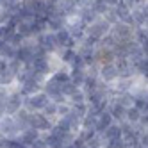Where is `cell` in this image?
<instances>
[{"label":"cell","mask_w":148,"mask_h":148,"mask_svg":"<svg viewBox=\"0 0 148 148\" xmlns=\"http://www.w3.org/2000/svg\"><path fill=\"white\" fill-rule=\"evenodd\" d=\"M7 148H29V146L22 143L18 137H14V139H7Z\"/></svg>","instance_id":"35"},{"label":"cell","mask_w":148,"mask_h":148,"mask_svg":"<svg viewBox=\"0 0 148 148\" xmlns=\"http://www.w3.org/2000/svg\"><path fill=\"white\" fill-rule=\"evenodd\" d=\"M50 102L48 98V95L41 89L34 95H29V97H23V107L30 112H41L45 107H47V103Z\"/></svg>","instance_id":"2"},{"label":"cell","mask_w":148,"mask_h":148,"mask_svg":"<svg viewBox=\"0 0 148 148\" xmlns=\"http://www.w3.org/2000/svg\"><path fill=\"white\" fill-rule=\"evenodd\" d=\"M41 136V132H38L36 129H32V127H29V129H25V130H22L20 132V136H18V139L22 141V143H25L27 146H30L38 137Z\"/></svg>","instance_id":"18"},{"label":"cell","mask_w":148,"mask_h":148,"mask_svg":"<svg viewBox=\"0 0 148 148\" xmlns=\"http://www.w3.org/2000/svg\"><path fill=\"white\" fill-rule=\"evenodd\" d=\"M0 148H7V139L0 136Z\"/></svg>","instance_id":"41"},{"label":"cell","mask_w":148,"mask_h":148,"mask_svg":"<svg viewBox=\"0 0 148 148\" xmlns=\"http://www.w3.org/2000/svg\"><path fill=\"white\" fill-rule=\"evenodd\" d=\"M7 68H9V71H11L13 75L16 77L18 73L23 70V62L20 61V59H11V61H7Z\"/></svg>","instance_id":"30"},{"label":"cell","mask_w":148,"mask_h":148,"mask_svg":"<svg viewBox=\"0 0 148 148\" xmlns=\"http://www.w3.org/2000/svg\"><path fill=\"white\" fill-rule=\"evenodd\" d=\"M22 129L18 127L16 120L13 114H4L0 118V136L5 137V139H14V137L20 136Z\"/></svg>","instance_id":"4"},{"label":"cell","mask_w":148,"mask_h":148,"mask_svg":"<svg viewBox=\"0 0 148 148\" xmlns=\"http://www.w3.org/2000/svg\"><path fill=\"white\" fill-rule=\"evenodd\" d=\"M50 79L54 80V82H57L59 86H62V84H66V82H70L71 80V73H70V68L68 66H61V68H57L54 73L50 75Z\"/></svg>","instance_id":"16"},{"label":"cell","mask_w":148,"mask_h":148,"mask_svg":"<svg viewBox=\"0 0 148 148\" xmlns=\"http://www.w3.org/2000/svg\"><path fill=\"white\" fill-rule=\"evenodd\" d=\"M5 114V107H4V102H0V118Z\"/></svg>","instance_id":"42"},{"label":"cell","mask_w":148,"mask_h":148,"mask_svg":"<svg viewBox=\"0 0 148 148\" xmlns=\"http://www.w3.org/2000/svg\"><path fill=\"white\" fill-rule=\"evenodd\" d=\"M98 148H103V146H98Z\"/></svg>","instance_id":"47"},{"label":"cell","mask_w":148,"mask_h":148,"mask_svg":"<svg viewBox=\"0 0 148 148\" xmlns=\"http://www.w3.org/2000/svg\"><path fill=\"white\" fill-rule=\"evenodd\" d=\"M16 54H18V48L13 47L11 43H4V47L0 48V57L4 61H11V59H16Z\"/></svg>","instance_id":"24"},{"label":"cell","mask_w":148,"mask_h":148,"mask_svg":"<svg viewBox=\"0 0 148 148\" xmlns=\"http://www.w3.org/2000/svg\"><path fill=\"white\" fill-rule=\"evenodd\" d=\"M14 116V120H16V123H18V127L22 130H25V129H29L30 127V116H32V112L30 111H27L25 107H22L16 114H13Z\"/></svg>","instance_id":"17"},{"label":"cell","mask_w":148,"mask_h":148,"mask_svg":"<svg viewBox=\"0 0 148 148\" xmlns=\"http://www.w3.org/2000/svg\"><path fill=\"white\" fill-rule=\"evenodd\" d=\"M54 125L56 123L52 121L50 118H47L43 112H32V116H30V127L36 129L38 132H41V134L50 132L52 129H54Z\"/></svg>","instance_id":"7"},{"label":"cell","mask_w":148,"mask_h":148,"mask_svg":"<svg viewBox=\"0 0 148 148\" xmlns=\"http://www.w3.org/2000/svg\"><path fill=\"white\" fill-rule=\"evenodd\" d=\"M143 29L146 30V32H148V18H146V22H145V25H143Z\"/></svg>","instance_id":"43"},{"label":"cell","mask_w":148,"mask_h":148,"mask_svg":"<svg viewBox=\"0 0 148 148\" xmlns=\"http://www.w3.org/2000/svg\"><path fill=\"white\" fill-rule=\"evenodd\" d=\"M120 2H123V4H125V2H129V0H120Z\"/></svg>","instance_id":"45"},{"label":"cell","mask_w":148,"mask_h":148,"mask_svg":"<svg viewBox=\"0 0 148 148\" xmlns=\"http://www.w3.org/2000/svg\"><path fill=\"white\" fill-rule=\"evenodd\" d=\"M107 34H111V23L103 16H98L93 23L86 27V36H89L95 41H102Z\"/></svg>","instance_id":"1"},{"label":"cell","mask_w":148,"mask_h":148,"mask_svg":"<svg viewBox=\"0 0 148 148\" xmlns=\"http://www.w3.org/2000/svg\"><path fill=\"white\" fill-rule=\"evenodd\" d=\"M141 48H143V56L148 57V39L145 41V43H141Z\"/></svg>","instance_id":"39"},{"label":"cell","mask_w":148,"mask_h":148,"mask_svg":"<svg viewBox=\"0 0 148 148\" xmlns=\"http://www.w3.org/2000/svg\"><path fill=\"white\" fill-rule=\"evenodd\" d=\"M41 112H43L47 118H50L52 121L56 123V121L59 120V114H57V102H52V100H50V102L47 103V107L41 111Z\"/></svg>","instance_id":"26"},{"label":"cell","mask_w":148,"mask_h":148,"mask_svg":"<svg viewBox=\"0 0 148 148\" xmlns=\"http://www.w3.org/2000/svg\"><path fill=\"white\" fill-rule=\"evenodd\" d=\"M116 59V54L111 47H103V45H97L95 48V61H97V64H107V62H114Z\"/></svg>","instance_id":"12"},{"label":"cell","mask_w":148,"mask_h":148,"mask_svg":"<svg viewBox=\"0 0 148 148\" xmlns=\"http://www.w3.org/2000/svg\"><path fill=\"white\" fill-rule=\"evenodd\" d=\"M139 143H141L145 148H148V130H143V132H141V136H139Z\"/></svg>","instance_id":"38"},{"label":"cell","mask_w":148,"mask_h":148,"mask_svg":"<svg viewBox=\"0 0 148 148\" xmlns=\"http://www.w3.org/2000/svg\"><path fill=\"white\" fill-rule=\"evenodd\" d=\"M105 2H107V5H109V7H116V5L120 4V0H105Z\"/></svg>","instance_id":"40"},{"label":"cell","mask_w":148,"mask_h":148,"mask_svg":"<svg viewBox=\"0 0 148 148\" xmlns=\"http://www.w3.org/2000/svg\"><path fill=\"white\" fill-rule=\"evenodd\" d=\"M82 148H88V146H82Z\"/></svg>","instance_id":"46"},{"label":"cell","mask_w":148,"mask_h":148,"mask_svg":"<svg viewBox=\"0 0 148 148\" xmlns=\"http://www.w3.org/2000/svg\"><path fill=\"white\" fill-rule=\"evenodd\" d=\"M0 59H2V57H0Z\"/></svg>","instance_id":"49"},{"label":"cell","mask_w":148,"mask_h":148,"mask_svg":"<svg viewBox=\"0 0 148 148\" xmlns=\"http://www.w3.org/2000/svg\"><path fill=\"white\" fill-rule=\"evenodd\" d=\"M61 89H62V95H64V97L68 98L71 93H75V91L79 89V86H77V84H73V82L70 80V82H66V84H62V86H61Z\"/></svg>","instance_id":"33"},{"label":"cell","mask_w":148,"mask_h":148,"mask_svg":"<svg viewBox=\"0 0 148 148\" xmlns=\"http://www.w3.org/2000/svg\"><path fill=\"white\" fill-rule=\"evenodd\" d=\"M114 100H118L123 107H132V105H136V95L132 91H125V93H120V95H116V97H111Z\"/></svg>","instance_id":"22"},{"label":"cell","mask_w":148,"mask_h":148,"mask_svg":"<svg viewBox=\"0 0 148 148\" xmlns=\"http://www.w3.org/2000/svg\"><path fill=\"white\" fill-rule=\"evenodd\" d=\"M146 4L148 0H129V2H125V5L129 9H143Z\"/></svg>","instance_id":"34"},{"label":"cell","mask_w":148,"mask_h":148,"mask_svg":"<svg viewBox=\"0 0 148 148\" xmlns=\"http://www.w3.org/2000/svg\"><path fill=\"white\" fill-rule=\"evenodd\" d=\"M134 70H136L137 77H143L148 80V57H143L137 62H134Z\"/></svg>","instance_id":"25"},{"label":"cell","mask_w":148,"mask_h":148,"mask_svg":"<svg viewBox=\"0 0 148 148\" xmlns=\"http://www.w3.org/2000/svg\"><path fill=\"white\" fill-rule=\"evenodd\" d=\"M102 137H103V141H111V139H120L121 137V123H112L109 129H105L103 130V134H100ZM123 139V137H121Z\"/></svg>","instance_id":"19"},{"label":"cell","mask_w":148,"mask_h":148,"mask_svg":"<svg viewBox=\"0 0 148 148\" xmlns=\"http://www.w3.org/2000/svg\"><path fill=\"white\" fill-rule=\"evenodd\" d=\"M146 22V14L143 9H132V23L134 27H143Z\"/></svg>","instance_id":"29"},{"label":"cell","mask_w":148,"mask_h":148,"mask_svg":"<svg viewBox=\"0 0 148 148\" xmlns=\"http://www.w3.org/2000/svg\"><path fill=\"white\" fill-rule=\"evenodd\" d=\"M45 80L47 79H41L38 75H32V77H29L25 82L18 84V89H20V93H22L23 97H29V95H34V93H38V91L43 89Z\"/></svg>","instance_id":"6"},{"label":"cell","mask_w":148,"mask_h":148,"mask_svg":"<svg viewBox=\"0 0 148 148\" xmlns=\"http://www.w3.org/2000/svg\"><path fill=\"white\" fill-rule=\"evenodd\" d=\"M64 27L73 34V38L77 39V43L84 38V34H86V25H84V22H82V20H80L77 14H75V16H68Z\"/></svg>","instance_id":"11"},{"label":"cell","mask_w":148,"mask_h":148,"mask_svg":"<svg viewBox=\"0 0 148 148\" xmlns=\"http://www.w3.org/2000/svg\"><path fill=\"white\" fill-rule=\"evenodd\" d=\"M103 148H129V146H127V143L121 139V137H120V139H111V141H105L103 143Z\"/></svg>","instance_id":"32"},{"label":"cell","mask_w":148,"mask_h":148,"mask_svg":"<svg viewBox=\"0 0 148 148\" xmlns=\"http://www.w3.org/2000/svg\"><path fill=\"white\" fill-rule=\"evenodd\" d=\"M68 148H73V146H68Z\"/></svg>","instance_id":"48"},{"label":"cell","mask_w":148,"mask_h":148,"mask_svg":"<svg viewBox=\"0 0 148 148\" xmlns=\"http://www.w3.org/2000/svg\"><path fill=\"white\" fill-rule=\"evenodd\" d=\"M43 91L48 95V98L52 100V102H57V103H61V102H66L68 98L62 95V89H61V86L57 82H54L50 77L45 80V84H43Z\"/></svg>","instance_id":"9"},{"label":"cell","mask_w":148,"mask_h":148,"mask_svg":"<svg viewBox=\"0 0 148 148\" xmlns=\"http://www.w3.org/2000/svg\"><path fill=\"white\" fill-rule=\"evenodd\" d=\"M68 102H70L71 105H79V103H84V102H88V95L84 93V89H82V88H79L75 93H71L70 97H68Z\"/></svg>","instance_id":"27"},{"label":"cell","mask_w":148,"mask_h":148,"mask_svg":"<svg viewBox=\"0 0 148 148\" xmlns=\"http://www.w3.org/2000/svg\"><path fill=\"white\" fill-rule=\"evenodd\" d=\"M141 114H143V111L137 107V105H132V107L127 109L125 121H129V123H132V125H137V123H139V120H141Z\"/></svg>","instance_id":"23"},{"label":"cell","mask_w":148,"mask_h":148,"mask_svg":"<svg viewBox=\"0 0 148 148\" xmlns=\"http://www.w3.org/2000/svg\"><path fill=\"white\" fill-rule=\"evenodd\" d=\"M107 111L111 112L112 120H114L116 123H123V121H125V116H127V107H123V105H121L118 100L111 98V100H109V105H107Z\"/></svg>","instance_id":"14"},{"label":"cell","mask_w":148,"mask_h":148,"mask_svg":"<svg viewBox=\"0 0 148 148\" xmlns=\"http://www.w3.org/2000/svg\"><path fill=\"white\" fill-rule=\"evenodd\" d=\"M29 148H48V145H47V141H45V137H43V134H41L39 137H38V139L32 143V145H30Z\"/></svg>","instance_id":"36"},{"label":"cell","mask_w":148,"mask_h":148,"mask_svg":"<svg viewBox=\"0 0 148 148\" xmlns=\"http://www.w3.org/2000/svg\"><path fill=\"white\" fill-rule=\"evenodd\" d=\"M134 32H136V27L130 23H125V22H116L114 25H111V36L116 41L134 39Z\"/></svg>","instance_id":"5"},{"label":"cell","mask_w":148,"mask_h":148,"mask_svg":"<svg viewBox=\"0 0 148 148\" xmlns=\"http://www.w3.org/2000/svg\"><path fill=\"white\" fill-rule=\"evenodd\" d=\"M112 123H114V120H112L111 112L109 111H103V112H100L97 116V125H95V130H97V134H103V130L109 129Z\"/></svg>","instance_id":"15"},{"label":"cell","mask_w":148,"mask_h":148,"mask_svg":"<svg viewBox=\"0 0 148 148\" xmlns=\"http://www.w3.org/2000/svg\"><path fill=\"white\" fill-rule=\"evenodd\" d=\"M70 112H71V103L68 100L57 103V114H59V118H64V116H68Z\"/></svg>","instance_id":"31"},{"label":"cell","mask_w":148,"mask_h":148,"mask_svg":"<svg viewBox=\"0 0 148 148\" xmlns=\"http://www.w3.org/2000/svg\"><path fill=\"white\" fill-rule=\"evenodd\" d=\"M4 7V0H0V9H2Z\"/></svg>","instance_id":"44"},{"label":"cell","mask_w":148,"mask_h":148,"mask_svg":"<svg viewBox=\"0 0 148 148\" xmlns=\"http://www.w3.org/2000/svg\"><path fill=\"white\" fill-rule=\"evenodd\" d=\"M98 79L103 82V84H114L116 80L120 79V73H118V68H116L114 62H107V64H100L98 66Z\"/></svg>","instance_id":"8"},{"label":"cell","mask_w":148,"mask_h":148,"mask_svg":"<svg viewBox=\"0 0 148 148\" xmlns=\"http://www.w3.org/2000/svg\"><path fill=\"white\" fill-rule=\"evenodd\" d=\"M54 34H56L59 48H77V39L73 38V34L70 32L66 27L57 30V32H54Z\"/></svg>","instance_id":"13"},{"label":"cell","mask_w":148,"mask_h":148,"mask_svg":"<svg viewBox=\"0 0 148 148\" xmlns=\"http://www.w3.org/2000/svg\"><path fill=\"white\" fill-rule=\"evenodd\" d=\"M95 136H97V130H95V129H86V127H82V129L77 132V137H79L84 145H88Z\"/></svg>","instance_id":"28"},{"label":"cell","mask_w":148,"mask_h":148,"mask_svg":"<svg viewBox=\"0 0 148 148\" xmlns=\"http://www.w3.org/2000/svg\"><path fill=\"white\" fill-rule=\"evenodd\" d=\"M4 107H5V114H16L23 107V95L20 93L18 86H13L9 89L7 97L4 100Z\"/></svg>","instance_id":"3"},{"label":"cell","mask_w":148,"mask_h":148,"mask_svg":"<svg viewBox=\"0 0 148 148\" xmlns=\"http://www.w3.org/2000/svg\"><path fill=\"white\" fill-rule=\"evenodd\" d=\"M141 127L143 130H148V112H143L141 114V120H139V123H137Z\"/></svg>","instance_id":"37"},{"label":"cell","mask_w":148,"mask_h":148,"mask_svg":"<svg viewBox=\"0 0 148 148\" xmlns=\"http://www.w3.org/2000/svg\"><path fill=\"white\" fill-rule=\"evenodd\" d=\"M34 39L38 41V45H39L41 48L48 52V54H57V52H59V45H57L56 34L50 32V30H47L45 34H41V36H38V38H34Z\"/></svg>","instance_id":"10"},{"label":"cell","mask_w":148,"mask_h":148,"mask_svg":"<svg viewBox=\"0 0 148 148\" xmlns=\"http://www.w3.org/2000/svg\"><path fill=\"white\" fill-rule=\"evenodd\" d=\"M77 16L84 22V25H86V27H88L89 23H93L95 20L98 18V14L95 13V9H93V7H80V9H79V13H77Z\"/></svg>","instance_id":"21"},{"label":"cell","mask_w":148,"mask_h":148,"mask_svg":"<svg viewBox=\"0 0 148 148\" xmlns=\"http://www.w3.org/2000/svg\"><path fill=\"white\" fill-rule=\"evenodd\" d=\"M114 11H116V14H118V20H120V22H125V23L134 25V23H132V9H129L123 2H120L118 5H116Z\"/></svg>","instance_id":"20"}]
</instances>
